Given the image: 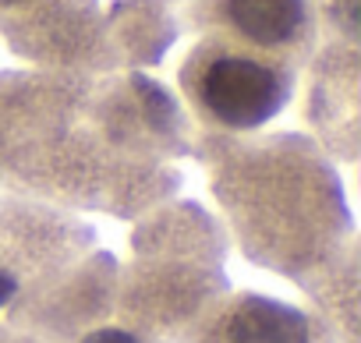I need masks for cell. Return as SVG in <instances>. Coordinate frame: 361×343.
<instances>
[{
  "instance_id": "6da1fadb",
  "label": "cell",
  "mask_w": 361,
  "mask_h": 343,
  "mask_svg": "<svg viewBox=\"0 0 361 343\" xmlns=\"http://www.w3.org/2000/svg\"><path fill=\"white\" fill-rule=\"evenodd\" d=\"M209 188L241 255L305 280L354 241L333 159L305 135H202Z\"/></svg>"
},
{
  "instance_id": "8992f818",
  "label": "cell",
  "mask_w": 361,
  "mask_h": 343,
  "mask_svg": "<svg viewBox=\"0 0 361 343\" xmlns=\"http://www.w3.org/2000/svg\"><path fill=\"white\" fill-rule=\"evenodd\" d=\"M180 343H336V339L326 329V322L308 308L266 294L224 290L188 325Z\"/></svg>"
},
{
  "instance_id": "9c48e42d",
  "label": "cell",
  "mask_w": 361,
  "mask_h": 343,
  "mask_svg": "<svg viewBox=\"0 0 361 343\" xmlns=\"http://www.w3.org/2000/svg\"><path fill=\"white\" fill-rule=\"evenodd\" d=\"M50 4H57V0H0V32H8V29L36 18Z\"/></svg>"
},
{
  "instance_id": "5b68a950",
  "label": "cell",
  "mask_w": 361,
  "mask_h": 343,
  "mask_svg": "<svg viewBox=\"0 0 361 343\" xmlns=\"http://www.w3.org/2000/svg\"><path fill=\"white\" fill-rule=\"evenodd\" d=\"M185 22L195 36H224L259 54L280 57L298 71L319 50L312 0H188Z\"/></svg>"
},
{
  "instance_id": "7a4b0ae2",
  "label": "cell",
  "mask_w": 361,
  "mask_h": 343,
  "mask_svg": "<svg viewBox=\"0 0 361 343\" xmlns=\"http://www.w3.org/2000/svg\"><path fill=\"white\" fill-rule=\"evenodd\" d=\"M298 75L294 64L245 43L199 36L177 68V89L206 135L234 138L276 120L298 89Z\"/></svg>"
},
{
  "instance_id": "ba28073f",
  "label": "cell",
  "mask_w": 361,
  "mask_h": 343,
  "mask_svg": "<svg viewBox=\"0 0 361 343\" xmlns=\"http://www.w3.org/2000/svg\"><path fill=\"white\" fill-rule=\"evenodd\" d=\"M312 8H315V22H319V43L357 46L361 0H312Z\"/></svg>"
},
{
  "instance_id": "277c9868",
  "label": "cell",
  "mask_w": 361,
  "mask_h": 343,
  "mask_svg": "<svg viewBox=\"0 0 361 343\" xmlns=\"http://www.w3.org/2000/svg\"><path fill=\"white\" fill-rule=\"evenodd\" d=\"M96 248V230L71 209L0 195V311L61 276Z\"/></svg>"
},
{
  "instance_id": "3957f363",
  "label": "cell",
  "mask_w": 361,
  "mask_h": 343,
  "mask_svg": "<svg viewBox=\"0 0 361 343\" xmlns=\"http://www.w3.org/2000/svg\"><path fill=\"white\" fill-rule=\"evenodd\" d=\"M224 290L231 287L220 262L142 251L128 269H117L114 315L117 325L135 332L142 343H180L188 325Z\"/></svg>"
},
{
  "instance_id": "52a82bcc",
  "label": "cell",
  "mask_w": 361,
  "mask_h": 343,
  "mask_svg": "<svg viewBox=\"0 0 361 343\" xmlns=\"http://www.w3.org/2000/svg\"><path fill=\"white\" fill-rule=\"evenodd\" d=\"M312 311L326 322L336 343H357V241H350L340 255H333L322 269L298 280Z\"/></svg>"
},
{
  "instance_id": "30bf717a",
  "label": "cell",
  "mask_w": 361,
  "mask_h": 343,
  "mask_svg": "<svg viewBox=\"0 0 361 343\" xmlns=\"http://www.w3.org/2000/svg\"><path fill=\"white\" fill-rule=\"evenodd\" d=\"M78 343H142L135 332H128V329H121V325H96L92 332H85Z\"/></svg>"
},
{
  "instance_id": "8fae6325",
  "label": "cell",
  "mask_w": 361,
  "mask_h": 343,
  "mask_svg": "<svg viewBox=\"0 0 361 343\" xmlns=\"http://www.w3.org/2000/svg\"><path fill=\"white\" fill-rule=\"evenodd\" d=\"M0 343H39V339H32V336L18 332V329H15V325H8V322H0Z\"/></svg>"
}]
</instances>
